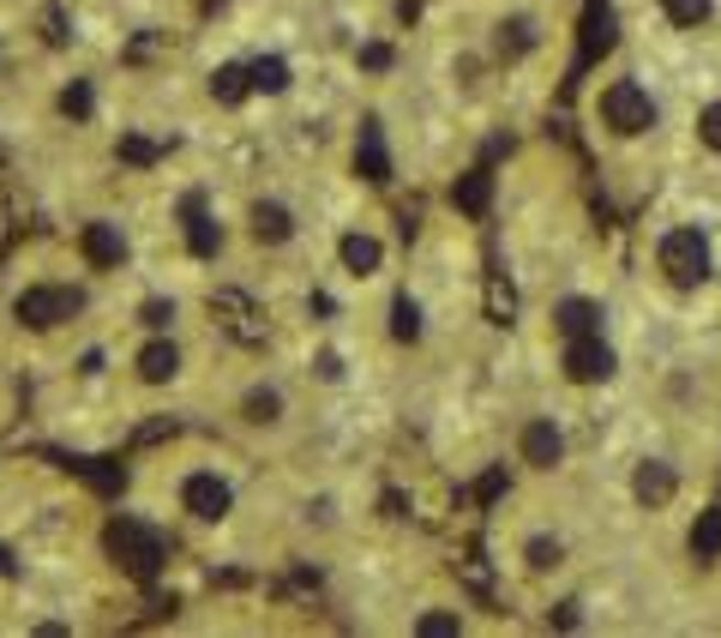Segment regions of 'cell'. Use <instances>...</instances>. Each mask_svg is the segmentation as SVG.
<instances>
[{"instance_id": "cell-38", "label": "cell", "mask_w": 721, "mask_h": 638, "mask_svg": "<svg viewBox=\"0 0 721 638\" xmlns=\"http://www.w3.org/2000/svg\"><path fill=\"white\" fill-rule=\"evenodd\" d=\"M499 494H506V476H499V470H487V476L475 482V501H499Z\"/></svg>"}, {"instance_id": "cell-8", "label": "cell", "mask_w": 721, "mask_h": 638, "mask_svg": "<svg viewBox=\"0 0 721 638\" xmlns=\"http://www.w3.org/2000/svg\"><path fill=\"white\" fill-rule=\"evenodd\" d=\"M180 217H187V248H192V260H217V248H223V229H217L211 211H204V194H187V199H180Z\"/></svg>"}, {"instance_id": "cell-4", "label": "cell", "mask_w": 721, "mask_h": 638, "mask_svg": "<svg viewBox=\"0 0 721 638\" xmlns=\"http://www.w3.org/2000/svg\"><path fill=\"white\" fill-rule=\"evenodd\" d=\"M662 272L674 277L679 289H698L703 277H710V241H703L698 229H674V235H662Z\"/></svg>"}, {"instance_id": "cell-15", "label": "cell", "mask_w": 721, "mask_h": 638, "mask_svg": "<svg viewBox=\"0 0 721 638\" xmlns=\"http://www.w3.org/2000/svg\"><path fill=\"white\" fill-rule=\"evenodd\" d=\"M679 488V476L667 464H637V476H631V494H637L643 506H667Z\"/></svg>"}, {"instance_id": "cell-26", "label": "cell", "mask_w": 721, "mask_h": 638, "mask_svg": "<svg viewBox=\"0 0 721 638\" xmlns=\"http://www.w3.org/2000/svg\"><path fill=\"white\" fill-rule=\"evenodd\" d=\"M391 338H397V343H415V338H421V308H415L409 296L391 301Z\"/></svg>"}, {"instance_id": "cell-9", "label": "cell", "mask_w": 721, "mask_h": 638, "mask_svg": "<svg viewBox=\"0 0 721 638\" xmlns=\"http://www.w3.org/2000/svg\"><path fill=\"white\" fill-rule=\"evenodd\" d=\"M355 175H360V182H373V187H385V182H391V151H385L379 121H367V127H360V145H355Z\"/></svg>"}, {"instance_id": "cell-18", "label": "cell", "mask_w": 721, "mask_h": 638, "mask_svg": "<svg viewBox=\"0 0 721 638\" xmlns=\"http://www.w3.org/2000/svg\"><path fill=\"white\" fill-rule=\"evenodd\" d=\"M175 151V139L163 145V139H145V133H121V145H114V157L133 163V169H151V163H163Z\"/></svg>"}, {"instance_id": "cell-30", "label": "cell", "mask_w": 721, "mask_h": 638, "mask_svg": "<svg viewBox=\"0 0 721 638\" xmlns=\"http://www.w3.org/2000/svg\"><path fill=\"white\" fill-rule=\"evenodd\" d=\"M163 48H169V36H163V31H145V36H133V43H126V61H151V55H163Z\"/></svg>"}, {"instance_id": "cell-29", "label": "cell", "mask_w": 721, "mask_h": 638, "mask_svg": "<svg viewBox=\"0 0 721 638\" xmlns=\"http://www.w3.org/2000/svg\"><path fill=\"white\" fill-rule=\"evenodd\" d=\"M277 410H282V398L277 392H247V422H277Z\"/></svg>"}, {"instance_id": "cell-11", "label": "cell", "mask_w": 721, "mask_h": 638, "mask_svg": "<svg viewBox=\"0 0 721 638\" xmlns=\"http://www.w3.org/2000/svg\"><path fill=\"white\" fill-rule=\"evenodd\" d=\"M608 48H613V7L608 0H589V12H584V55H577L572 73H584L589 61H601Z\"/></svg>"}, {"instance_id": "cell-2", "label": "cell", "mask_w": 721, "mask_h": 638, "mask_svg": "<svg viewBox=\"0 0 721 638\" xmlns=\"http://www.w3.org/2000/svg\"><path fill=\"white\" fill-rule=\"evenodd\" d=\"M204 308H211V319H217V326H223L235 343H247V350H259V343L270 338V326H265V308L247 296V289H235V284L211 289V296H204Z\"/></svg>"}, {"instance_id": "cell-24", "label": "cell", "mask_w": 721, "mask_h": 638, "mask_svg": "<svg viewBox=\"0 0 721 638\" xmlns=\"http://www.w3.org/2000/svg\"><path fill=\"white\" fill-rule=\"evenodd\" d=\"M511 314H518V296H511V284L506 277H487V319H493V326H511Z\"/></svg>"}, {"instance_id": "cell-1", "label": "cell", "mask_w": 721, "mask_h": 638, "mask_svg": "<svg viewBox=\"0 0 721 638\" xmlns=\"http://www.w3.org/2000/svg\"><path fill=\"white\" fill-rule=\"evenodd\" d=\"M102 548H109V554L121 560V572L138 584H151L163 572V560H169V536L157 525H145V518H109V525H102Z\"/></svg>"}, {"instance_id": "cell-36", "label": "cell", "mask_w": 721, "mask_h": 638, "mask_svg": "<svg viewBox=\"0 0 721 638\" xmlns=\"http://www.w3.org/2000/svg\"><path fill=\"white\" fill-rule=\"evenodd\" d=\"M180 433V422H169V416H163V422H151V428H138V446H157V440H175Z\"/></svg>"}, {"instance_id": "cell-39", "label": "cell", "mask_w": 721, "mask_h": 638, "mask_svg": "<svg viewBox=\"0 0 721 638\" xmlns=\"http://www.w3.org/2000/svg\"><path fill=\"white\" fill-rule=\"evenodd\" d=\"M12 572H19V560H12L7 548H0V579H12Z\"/></svg>"}, {"instance_id": "cell-22", "label": "cell", "mask_w": 721, "mask_h": 638, "mask_svg": "<svg viewBox=\"0 0 721 638\" xmlns=\"http://www.w3.org/2000/svg\"><path fill=\"white\" fill-rule=\"evenodd\" d=\"M253 91H265V97L289 91V61H282V55H265V61H253Z\"/></svg>"}, {"instance_id": "cell-6", "label": "cell", "mask_w": 721, "mask_h": 638, "mask_svg": "<svg viewBox=\"0 0 721 638\" xmlns=\"http://www.w3.org/2000/svg\"><path fill=\"white\" fill-rule=\"evenodd\" d=\"M613 374V350L601 343V331H584V338L565 343V380H577V386H596V380Z\"/></svg>"}, {"instance_id": "cell-27", "label": "cell", "mask_w": 721, "mask_h": 638, "mask_svg": "<svg viewBox=\"0 0 721 638\" xmlns=\"http://www.w3.org/2000/svg\"><path fill=\"white\" fill-rule=\"evenodd\" d=\"M662 12H667L674 24H686V31H691V24H703V19L716 12V0H662Z\"/></svg>"}, {"instance_id": "cell-20", "label": "cell", "mask_w": 721, "mask_h": 638, "mask_svg": "<svg viewBox=\"0 0 721 638\" xmlns=\"http://www.w3.org/2000/svg\"><path fill=\"white\" fill-rule=\"evenodd\" d=\"M253 235H259V241H289L295 235V217L282 211V206H270V199H259V206H253Z\"/></svg>"}, {"instance_id": "cell-33", "label": "cell", "mask_w": 721, "mask_h": 638, "mask_svg": "<svg viewBox=\"0 0 721 638\" xmlns=\"http://www.w3.org/2000/svg\"><path fill=\"white\" fill-rule=\"evenodd\" d=\"M138 319H145V326H151V331H163V326H169V319H175V301H163V296H151V301H145V308H138Z\"/></svg>"}, {"instance_id": "cell-12", "label": "cell", "mask_w": 721, "mask_h": 638, "mask_svg": "<svg viewBox=\"0 0 721 638\" xmlns=\"http://www.w3.org/2000/svg\"><path fill=\"white\" fill-rule=\"evenodd\" d=\"M79 248H85V260L97 265V272H114V265L126 260V241H121V229H114V223H85L79 229Z\"/></svg>"}, {"instance_id": "cell-23", "label": "cell", "mask_w": 721, "mask_h": 638, "mask_svg": "<svg viewBox=\"0 0 721 638\" xmlns=\"http://www.w3.org/2000/svg\"><path fill=\"white\" fill-rule=\"evenodd\" d=\"M530 48H535V24H530V19H511V24H499V55H506V61L530 55Z\"/></svg>"}, {"instance_id": "cell-14", "label": "cell", "mask_w": 721, "mask_h": 638, "mask_svg": "<svg viewBox=\"0 0 721 638\" xmlns=\"http://www.w3.org/2000/svg\"><path fill=\"white\" fill-rule=\"evenodd\" d=\"M451 206H457L463 217H487V206H493V175H487V169L457 175V187H451Z\"/></svg>"}, {"instance_id": "cell-28", "label": "cell", "mask_w": 721, "mask_h": 638, "mask_svg": "<svg viewBox=\"0 0 721 638\" xmlns=\"http://www.w3.org/2000/svg\"><path fill=\"white\" fill-rule=\"evenodd\" d=\"M90 103H97V97H90V85H85V79L60 91V114H67V121H85V114H90Z\"/></svg>"}, {"instance_id": "cell-25", "label": "cell", "mask_w": 721, "mask_h": 638, "mask_svg": "<svg viewBox=\"0 0 721 638\" xmlns=\"http://www.w3.org/2000/svg\"><path fill=\"white\" fill-rule=\"evenodd\" d=\"M691 554H698V560H716L721 554V513H703L698 525H691Z\"/></svg>"}, {"instance_id": "cell-19", "label": "cell", "mask_w": 721, "mask_h": 638, "mask_svg": "<svg viewBox=\"0 0 721 638\" xmlns=\"http://www.w3.org/2000/svg\"><path fill=\"white\" fill-rule=\"evenodd\" d=\"M247 91H253V67H217V73H211V97H217L223 109H235Z\"/></svg>"}, {"instance_id": "cell-13", "label": "cell", "mask_w": 721, "mask_h": 638, "mask_svg": "<svg viewBox=\"0 0 721 638\" xmlns=\"http://www.w3.org/2000/svg\"><path fill=\"white\" fill-rule=\"evenodd\" d=\"M559 458H565V440H559V428H553V422H530V428H523V464L553 470Z\"/></svg>"}, {"instance_id": "cell-21", "label": "cell", "mask_w": 721, "mask_h": 638, "mask_svg": "<svg viewBox=\"0 0 721 638\" xmlns=\"http://www.w3.org/2000/svg\"><path fill=\"white\" fill-rule=\"evenodd\" d=\"M337 253H343V265H350L355 277L379 272V241H373V235H343V241H337Z\"/></svg>"}, {"instance_id": "cell-31", "label": "cell", "mask_w": 721, "mask_h": 638, "mask_svg": "<svg viewBox=\"0 0 721 638\" xmlns=\"http://www.w3.org/2000/svg\"><path fill=\"white\" fill-rule=\"evenodd\" d=\"M415 632H421V638H457L463 627H457V615H421Z\"/></svg>"}, {"instance_id": "cell-37", "label": "cell", "mask_w": 721, "mask_h": 638, "mask_svg": "<svg viewBox=\"0 0 721 638\" xmlns=\"http://www.w3.org/2000/svg\"><path fill=\"white\" fill-rule=\"evenodd\" d=\"M360 67H367V73H385V67H391V48H385V43H367V48H360Z\"/></svg>"}, {"instance_id": "cell-16", "label": "cell", "mask_w": 721, "mask_h": 638, "mask_svg": "<svg viewBox=\"0 0 721 638\" xmlns=\"http://www.w3.org/2000/svg\"><path fill=\"white\" fill-rule=\"evenodd\" d=\"M180 374V350L175 343H145V350H138V380H145V386H163V380H175Z\"/></svg>"}, {"instance_id": "cell-7", "label": "cell", "mask_w": 721, "mask_h": 638, "mask_svg": "<svg viewBox=\"0 0 721 638\" xmlns=\"http://www.w3.org/2000/svg\"><path fill=\"white\" fill-rule=\"evenodd\" d=\"M180 506H187L192 518H204V525H217V518H229L235 494H229V482H217L211 470H199V476H187V488H180Z\"/></svg>"}, {"instance_id": "cell-17", "label": "cell", "mask_w": 721, "mask_h": 638, "mask_svg": "<svg viewBox=\"0 0 721 638\" xmlns=\"http://www.w3.org/2000/svg\"><path fill=\"white\" fill-rule=\"evenodd\" d=\"M553 326H559L565 338H584V331L601 326V308H596L589 296H565L559 308H553Z\"/></svg>"}, {"instance_id": "cell-5", "label": "cell", "mask_w": 721, "mask_h": 638, "mask_svg": "<svg viewBox=\"0 0 721 638\" xmlns=\"http://www.w3.org/2000/svg\"><path fill=\"white\" fill-rule=\"evenodd\" d=\"M79 308H85L79 289H48V284H43V289H24V296H19V319H24L31 331L60 326V319H73Z\"/></svg>"}, {"instance_id": "cell-35", "label": "cell", "mask_w": 721, "mask_h": 638, "mask_svg": "<svg viewBox=\"0 0 721 638\" xmlns=\"http://www.w3.org/2000/svg\"><path fill=\"white\" fill-rule=\"evenodd\" d=\"M698 133H703V145H716V151H721V103H710V109H703Z\"/></svg>"}, {"instance_id": "cell-10", "label": "cell", "mask_w": 721, "mask_h": 638, "mask_svg": "<svg viewBox=\"0 0 721 638\" xmlns=\"http://www.w3.org/2000/svg\"><path fill=\"white\" fill-rule=\"evenodd\" d=\"M60 470H73V476H85L97 494H121L126 488V470L114 464V458H73V452H55Z\"/></svg>"}, {"instance_id": "cell-34", "label": "cell", "mask_w": 721, "mask_h": 638, "mask_svg": "<svg viewBox=\"0 0 721 638\" xmlns=\"http://www.w3.org/2000/svg\"><path fill=\"white\" fill-rule=\"evenodd\" d=\"M43 43H67V12H60V7H43Z\"/></svg>"}, {"instance_id": "cell-3", "label": "cell", "mask_w": 721, "mask_h": 638, "mask_svg": "<svg viewBox=\"0 0 721 638\" xmlns=\"http://www.w3.org/2000/svg\"><path fill=\"white\" fill-rule=\"evenodd\" d=\"M601 121L613 127V133H650L655 127V103H650V91H643L637 79H613L608 91H601Z\"/></svg>"}, {"instance_id": "cell-32", "label": "cell", "mask_w": 721, "mask_h": 638, "mask_svg": "<svg viewBox=\"0 0 721 638\" xmlns=\"http://www.w3.org/2000/svg\"><path fill=\"white\" fill-rule=\"evenodd\" d=\"M530 566H535V572L559 566V542H553V536H535V542H530Z\"/></svg>"}]
</instances>
